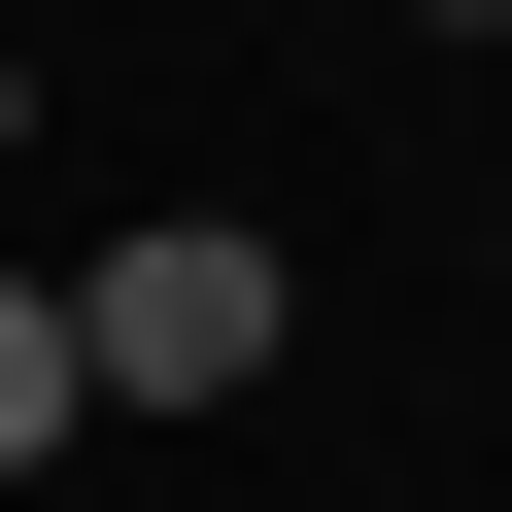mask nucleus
<instances>
[{
	"mask_svg": "<svg viewBox=\"0 0 512 512\" xmlns=\"http://www.w3.org/2000/svg\"><path fill=\"white\" fill-rule=\"evenodd\" d=\"M444 35H512V0H444Z\"/></svg>",
	"mask_w": 512,
	"mask_h": 512,
	"instance_id": "nucleus-3",
	"label": "nucleus"
},
{
	"mask_svg": "<svg viewBox=\"0 0 512 512\" xmlns=\"http://www.w3.org/2000/svg\"><path fill=\"white\" fill-rule=\"evenodd\" d=\"M0 137H35V69H0Z\"/></svg>",
	"mask_w": 512,
	"mask_h": 512,
	"instance_id": "nucleus-4",
	"label": "nucleus"
},
{
	"mask_svg": "<svg viewBox=\"0 0 512 512\" xmlns=\"http://www.w3.org/2000/svg\"><path fill=\"white\" fill-rule=\"evenodd\" d=\"M69 410H103V376H69V274H0V478H35Z\"/></svg>",
	"mask_w": 512,
	"mask_h": 512,
	"instance_id": "nucleus-2",
	"label": "nucleus"
},
{
	"mask_svg": "<svg viewBox=\"0 0 512 512\" xmlns=\"http://www.w3.org/2000/svg\"><path fill=\"white\" fill-rule=\"evenodd\" d=\"M69 376L103 410H239V376H274V239H239V205H137L69 274Z\"/></svg>",
	"mask_w": 512,
	"mask_h": 512,
	"instance_id": "nucleus-1",
	"label": "nucleus"
}]
</instances>
